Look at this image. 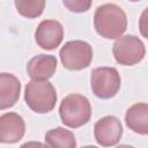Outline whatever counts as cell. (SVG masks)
<instances>
[{"mask_svg":"<svg viewBox=\"0 0 148 148\" xmlns=\"http://www.w3.org/2000/svg\"><path fill=\"white\" fill-rule=\"evenodd\" d=\"M126 125L135 133H148V105L146 103H136L132 105L125 116Z\"/></svg>","mask_w":148,"mask_h":148,"instance_id":"12","label":"cell"},{"mask_svg":"<svg viewBox=\"0 0 148 148\" xmlns=\"http://www.w3.org/2000/svg\"><path fill=\"white\" fill-rule=\"evenodd\" d=\"M112 52L117 62L124 66H133L143 59L146 51L143 43L136 36L127 35L116 40Z\"/></svg>","mask_w":148,"mask_h":148,"instance_id":"6","label":"cell"},{"mask_svg":"<svg viewBox=\"0 0 148 148\" xmlns=\"http://www.w3.org/2000/svg\"><path fill=\"white\" fill-rule=\"evenodd\" d=\"M130 1H133V2H136V1H140V0H130Z\"/></svg>","mask_w":148,"mask_h":148,"instance_id":"16","label":"cell"},{"mask_svg":"<svg viewBox=\"0 0 148 148\" xmlns=\"http://www.w3.org/2000/svg\"><path fill=\"white\" fill-rule=\"evenodd\" d=\"M45 142L50 147L59 148H74L76 146L74 134L62 127H57L50 130L45 134Z\"/></svg>","mask_w":148,"mask_h":148,"instance_id":"13","label":"cell"},{"mask_svg":"<svg viewBox=\"0 0 148 148\" xmlns=\"http://www.w3.org/2000/svg\"><path fill=\"white\" fill-rule=\"evenodd\" d=\"M91 90L98 97L108 99L120 89V75L113 67H98L91 72Z\"/></svg>","mask_w":148,"mask_h":148,"instance_id":"5","label":"cell"},{"mask_svg":"<svg viewBox=\"0 0 148 148\" xmlns=\"http://www.w3.org/2000/svg\"><path fill=\"white\" fill-rule=\"evenodd\" d=\"M57 69V59L53 56L39 54L29 60L27 72L34 81H44L50 79Z\"/></svg>","mask_w":148,"mask_h":148,"instance_id":"10","label":"cell"},{"mask_svg":"<svg viewBox=\"0 0 148 148\" xmlns=\"http://www.w3.org/2000/svg\"><path fill=\"white\" fill-rule=\"evenodd\" d=\"M21 83L18 79L9 73H0V109L12 108L18 99Z\"/></svg>","mask_w":148,"mask_h":148,"instance_id":"11","label":"cell"},{"mask_svg":"<svg viewBox=\"0 0 148 148\" xmlns=\"http://www.w3.org/2000/svg\"><path fill=\"white\" fill-rule=\"evenodd\" d=\"M61 121L71 127L76 128L87 124L91 116V106L87 97L80 94H71L66 96L59 108Z\"/></svg>","mask_w":148,"mask_h":148,"instance_id":"2","label":"cell"},{"mask_svg":"<svg viewBox=\"0 0 148 148\" xmlns=\"http://www.w3.org/2000/svg\"><path fill=\"white\" fill-rule=\"evenodd\" d=\"M62 3L73 13H83L90 8L91 0H62Z\"/></svg>","mask_w":148,"mask_h":148,"instance_id":"15","label":"cell"},{"mask_svg":"<svg viewBox=\"0 0 148 148\" xmlns=\"http://www.w3.org/2000/svg\"><path fill=\"white\" fill-rule=\"evenodd\" d=\"M94 25L98 35L113 39L120 37L127 28L125 12L114 3H105L97 7L94 17Z\"/></svg>","mask_w":148,"mask_h":148,"instance_id":"1","label":"cell"},{"mask_svg":"<svg viewBox=\"0 0 148 148\" xmlns=\"http://www.w3.org/2000/svg\"><path fill=\"white\" fill-rule=\"evenodd\" d=\"M18 14L28 18H35L42 15L45 0H14Z\"/></svg>","mask_w":148,"mask_h":148,"instance_id":"14","label":"cell"},{"mask_svg":"<svg viewBox=\"0 0 148 148\" xmlns=\"http://www.w3.org/2000/svg\"><path fill=\"white\" fill-rule=\"evenodd\" d=\"M59 56L65 68L80 71L90 65L92 60V49L87 42L71 40L61 47Z\"/></svg>","mask_w":148,"mask_h":148,"instance_id":"4","label":"cell"},{"mask_svg":"<svg viewBox=\"0 0 148 148\" xmlns=\"http://www.w3.org/2000/svg\"><path fill=\"white\" fill-rule=\"evenodd\" d=\"M64 38L62 25L54 20H45L39 23L35 32L36 43L44 50H54Z\"/></svg>","mask_w":148,"mask_h":148,"instance_id":"8","label":"cell"},{"mask_svg":"<svg viewBox=\"0 0 148 148\" xmlns=\"http://www.w3.org/2000/svg\"><path fill=\"white\" fill-rule=\"evenodd\" d=\"M24 99L27 105L37 113L50 112L57 102V92L54 87L44 81H31L27 84L24 91Z\"/></svg>","mask_w":148,"mask_h":148,"instance_id":"3","label":"cell"},{"mask_svg":"<svg viewBox=\"0 0 148 148\" xmlns=\"http://www.w3.org/2000/svg\"><path fill=\"white\" fill-rule=\"evenodd\" d=\"M24 132L25 124L20 114L8 112L0 117V142H17L23 138Z\"/></svg>","mask_w":148,"mask_h":148,"instance_id":"9","label":"cell"},{"mask_svg":"<svg viewBox=\"0 0 148 148\" xmlns=\"http://www.w3.org/2000/svg\"><path fill=\"white\" fill-rule=\"evenodd\" d=\"M95 139L98 145L114 146L123 135V126L120 120L113 116H105L96 121L94 127Z\"/></svg>","mask_w":148,"mask_h":148,"instance_id":"7","label":"cell"}]
</instances>
